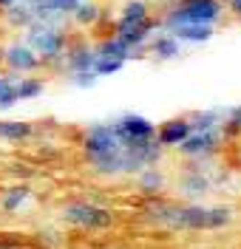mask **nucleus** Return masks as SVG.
Wrapping results in <instances>:
<instances>
[{"label":"nucleus","instance_id":"nucleus-1","mask_svg":"<svg viewBox=\"0 0 241 249\" xmlns=\"http://www.w3.org/2000/svg\"><path fill=\"white\" fill-rule=\"evenodd\" d=\"M159 142H139L125 136L113 122L91 124L85 130V153L102 173H136L159 159Z\"/></svg>","mask_w":241,"mask_h":249},{"label":"nucleus","instance_id":"nucleus-2","mask_svg":"<svg viewBox=\"0 0 241 249\" xmlns=\"http://www.w3.org/2000/svg\"><path fill=\"white\" fill-rule=\"evenodd\" d=\"M227 207H173L162 204L153 210V218L165 227H179V230H219L230 221Z\"/></svg>","mask_w":241,"mask_h":249},{"label":"nucleus","instance_id":"nucleus-3","mask_svg":"<svg viewBox=\"0 0 241 249\" xmlns=\"http://www.w3.org/2000/svg\"><path fill=\"white\" fill-rule=\"evenodd\" d=\"M159 29V23L153 26V15H150V6L148 0H125L122 12L116 17V29H113V37L122 40L128 48H142L153 31Z\"/></svg>","mask_w":241,"mask_h":249},{"label":"nucleus","instance_id":"nucleus-4","mask_svg":"<svg viewBox=\"0 0 241 249\" xmlns=\"http://www.w3.org/2000/svg\"><path fill=\"white\" fill-rule=\"evenodd\" d=\"M224 15L222 0H179L159 20V29L173 26H216Z\"/></svg>","mask_w":241,"mask_h":249},{"label":"nucleus","instance_id":"nucleus-5","mask_svg":"<svg viewBox=\"0 0 241 249\" xmlns=\"http://www.w3.org/2000/svg\"><path fill=\"white\" fill-rule=\"evenodd\" d=\"M26 29H29L26 43L34 48V54L40 57V62H57L65 57L68 37H65L63 20H34Z\"/></svg>","mask_w":241,"mask_h":249},{"label":"nucleus","instance_id":"nucleus-6","mask_svg":"<svg viewBox=\"0 0 241 249\" xmlns=\"http://www.w3.org/2000/svg\"><path fill=\"white\" fill-rule=\"evenodd\" d=\"M65 74L68 79L74 82V85H80V88H91L96 79V51L94 46H74V48H65Z\"/></svg>","mask_w":241,"mask_h":249},{"label":"nucleus","instance_id":"nucleus-7","mask_svg":"<svg viewBox=\"0 0 241 249\" xmlns=\"http://www.w3.org/2000/svg\"><path fill=\"white\" fill-rule=\"evenodd\" d=\"M96 51V77H108V74H116L125 62L133 57V48H128L122 40H116V37H108V40H102L99 46H94Z\"/></svg>","mask_w":241,"mask_h":249},{"label":"nucleus","instance_id":"nucleus-8","mask_svg":"<svg viewBox=\"0 0 241 249\" xmlns=\"http://www.w3.org/2000/svg\"><path fill=\"white\" fill-rule=\"evenodd\" d=\"M63 215L68 224L82 227V230H102L111 224V213H105L102 207H94V204H71Z\"/></svg>","mask_w":241,"mask_h":249},{"label":"nucleus","instance_id":"nucleus-9","mask_svg":"<svg viewBox=\"0 0 241 249\" xmlns=\"http://www.w3.org/2000/svg\"><path fill=\"white\" fill-rule=\"evenodd\" d=\"M3 62L12 74H20V71L26 74V71L40 68V57L34 54V48L29 43H9L3 48Z\"/></svg>","mask_w":241,"mask_h":249},{"label":"nucleus","instance_id":"nucleus-10","mask_svg":"<svg viewBox=\"0 0 241 249\" xmlns=\"http://www.w3.org/2000/svg\"><path fill=\"white\" fill-rule=\"evenodd\" d=\"M219 136H222L219 127H213V130H193L190 127V136L182 142L179 147H182V153L204 159V156H210L216 147H219Z\"/></svg>","mask_w":241,"mask_h":249},{"label":"nucleus","instance_id":"nucleus-11","mask_svg":"<svg viewBox=\"0 0 241 249\" xmlns=\"http://www.w3.org/2000/svg\"><path fill=\"white\" fill-rule=\"evenodd\" d=\"M190 136V119H167L156 127V142L159 144H182Z\"/></svg>","mask_w":241,"mask_h":249},{"label":"nucleus","instance_id":"nucleus-12","mask_svg":"<svg viewBox=\"0 0 241 249\" xmlns=\"http://www.w3.org/2000/svg\"><path fill=\"white\" fill-rule=\"evenodd\" d=\"M162 31H170L182 46H202L213 37L216 26H173V29H162Z\"/></svg>","mask_w":241,"mask_h":249},{"label":"nucleus","instance_id":"nucleus-13","mask_svg":"<svg viewBox=\"0 0 241 249\" xmlns=\"http://www.w3.org/2000/svg\"><path fill=\"white\" fill-rule=\"evenodd\" d=\"M150 54H153L156 60H173V57L182 54V43H179L170 31L159 29V34L150 37Z\"/></svg>","mask_w":241,"mask_h":249},{"label":"nucleus","instance_id":"nucleus-14","mask_svg":"<svg viewBox=\"0 0 241 249\" xmlns=\"http://www.w3.org/2000/svg\"><path fill=\"white\" fill-rule=\"evenodd\" d=\"M32 136V124L29 122H17V119H0V139L17 142V139H29Z\"/></svg>","mask_w":241,"mask_h":249},{"label":"nucleus","instance_id":"nucleus-15","mask_svg":"<svg viewBox=\"0 0 241 249\" xmlns=\"http://www.w3.org/2000/svg\"><path fill=\"white\" fill-rule=\"evenodd\" d=\"M71 17H74L80 26H94L96 20H99V6L88 0V3H82V6H80V9H77V12H74Z\"/></svg>","mask_w":241,"mask_h":249},{"label":"nucleus","instance_id":"nucleus-16","mask_svg":"<svg viewBox=\"0 0 241 249\" xmlns=\"http://www.w3.org/2000/svg\"><path fill=\"white\" fill-rule=\"evenodd\" d=\"M29 198V187H12L3 198V207L6 210H20V204Z\"/></svg>","mask_w":241,"mask_h":249},{"label":"nucleus","instance_id":"nucleus-17","mask_svg":"<svg viewBox=\"0 0 241 249\" xmlns=\"http://www.w3.org/2000/svg\"><path fill=\"white\" fill-rule=\"evenodd\" d=\"M222 3H224L227 12H233L236 17H241V0H222Z\"/></svg>","mask_w":241,"mask_h":249},{"label":"nucleus","instance_id":"nucleus-18","mask_svg":"<svg viewBox=\"0 0 241 249\" xmlns=\"http://www.w3.org/2000/svg\"><path fill=\"white\" fill-rule=\"evenodd\" d=\"M6 85H9V74H0V99H3V93H6Z\"/></svg>","mask_w":241,"mask_h":249},{"label":"nucleus","instance_id":"nucleus-19","mask_svg":"<svg viewBox=\"0 0 241 249\" xmlns=\"http://www.w3.org/2000/svg\"><path fill=\"white\" fill-rule=\"evenodd\" d=\"M233 122H236V124H241V108H236V110H233Z\"/></svg>","mask_w":241,"mask_h":249},{"label":"nucleus","instance_id":"nucleus-20","mask_svg":"<svg viewBox=\"0 0 241 249\" xmlns=\"http://www.w3.org/2000/svg\"><path fill=\"white\" fill-rule=\"evenodd\" d=\"M0 249H20V247H0Z\"/></svg>","mask_w":241,"mask_h":249},{"label":"nucleus","instance_id":"nucleus-21","mask_svg":"<svg viewBox=\"0 0 241 249\" xmlns=\"http://www.w3.org/2000/svg\"><path fill=\"white\" fill-rule=\"evenodd\" d=\"M173 3H179V0H173Z\"/></svg>","mask_w":241,"mask_h":249}]
</instances>
